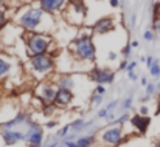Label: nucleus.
Returning a JSON list of instances; mask_svg holds the SVG:
<instances>
[{"label": "nucleus", "mask_w": 160, "mask_h": 147, "mask_svg": "<svg viewBox=\"0 0 160 147\" xmlns=\"http://www.w3.org/2000/svg\"><path fill=\"white\" fill-rule=\"evenodd\" d=\"M54 16H50L41 9V6L33 2V3H25L17 8L16 16L12 20L16 22L17 26H20L23 31H39V33H48L47 28L44 26L47 20H53Z\"/></svg>", "instance_id": "obj_1"}, {"label": "nucleus", "mask_w": 160, "mask_h": 147, "mask_svg": "<svg viewBox=\"0 0 160 147\" xmlns=\"http://www.w3.org/2000/svg\"><path fill=\"white\" fill-rule=\"evenodd\" d=\"M68 54L78 64H95L97 60V47L93 44V30L92 26H82L76 36L70 40Z\"/></svg>", "instance_id": "obj_2"}, {"label": "nucleus", "mask_w": 160, "mask_h": 147, "mask_svg": "<svg viewBox=\"0 0 160 147\" xmlns=\"http://www.w3.org/2000/svg\"><path fill=\"white\" fill-rule=\"evenodd\" d=\"M22 40H23L28 57L36 56V54L50 53L52 45H53V37L48 36L47 33H39V31H23Z\"/></svg>", "instance_id": "obj_3"}, {"label": "nucleus", "mask_w": 160, "mask_h": 147, "mask_svg": "<svg viewBox=\"0 0 160 147\" xmlns=\"http://www.w3.org/2000/svg\"><path fill=\"white\" fill-rule=\"evenodd\" d=\"M27 67L28 70L39 79H48V76L52 74L56 68V57L52 53H44V54H36V56H30L27 60Z\"/></svg>", "instance_id": "obj_4"}, {"label": "nucleus", "mask_w": 160, "mask_h": 147, "mask_svg": "<svg viewBox=\"0 0 160 147\" xmlns=\"http://www.w3.org/2000/svg\"><path fill=\"white\" fill-rule=\"evenodd\" d=\"M86 11H87V8H86L84 0H68V5L64 9L62 17L68 25L79 26V25H82V22L86 19Z\"/></svg>", "instance_id": "obj_5"}, {"label": "nucleus", "mask_w": 160, "mask_h": 147, "mask_svg": "<svg viewBox=\"0 0 160 147\" xmlns=\"http://www.w3.org/2000/svg\"><path fill=\"white\" fill-rule=\"evenodd\" d=\"M87 76L97 85H110L115 81V71L107 67H93L87 71Z\"/></svg>", "instance_id": "obj_6"}, {"label": "nucleus", "mask_w": 160, "mask_h": 147, "mask_svg": "<svg viewBox=\"0 0 160 147\" xmlns=\"http://www.w3.org/2000/svg\"><path fill=\"white\" fill-rule=\"evenodd\" d=\"M25 143L28 147H42L44 146V129L38 122H30L25 132Z\"/></svg>", "instance_id": "obj_7"}, {"label": "nucleus", "mask_w": 160, "mask_h": 147, "mask_svg": "<svg viewBox=\"0 0 160 147\" xmlns=\"http://www.w3.org/2000/svg\"><path fill=\"white\" fill-rule=\"evenodd\" d=\"M58 84L52 81V79H44L41 84H39V95L38 99L42 102V107L45 104H53L54 99H56V93H58Z\"/></svg>", "instance_id": "obj_8"}, {"label": "nucleus", "mask_w": 160, "mask_h": 147, "mask_svg": "<svg viewBox=\"0 0 160 147\" xmlns=\"http://www.w3.org/2000/svg\"><path fill=\"white\" fill-rule=\"evenodd\" d=\"M101 141L110 147H117L120 146L124 141L123 136V126H110L109 129H106L101 133Z\"/></svg>", "instance_id": "obj_9"}, {"label": "nucleus", "mask_w": 160, "mask_h": 147, "mask_svg": "<svg viewBox=\"0 0 160 147\" xmlns=\"http://www.w3.org/2000/svg\"><path fill=\"white\" fill-rule=\"evenodd\" d=\"M36 3L41 6V9L50 16L62 14L64 9L68 5V0H36Z\"/></svg>", "instance_id": "obj_10"}, {"label": "nucleus", "mask_w": 160, "mask_h": 147, "mask_svg": "<svg viewBox=\"0 0 160 147\" xmlns=\"http://www.w3.org/2000/svg\"><path fill=\"white\" fill-rule=\"evenodd\" d=\"M92 30H93V34H98V36L109 34L115 30V19L110 16H104L92 25Z\"/></svg>", "instance_id": "obj_11"}, {"label": "nucleus", "mask_w": 160, "mask_h": 147, "mask_svg": "<svg viewBox=\"0 0 160 147\" xmlns=\"http://www.w3.org/2000/svg\"><path fill=\"white\" fill-rule=\"evenodd\" d=\"M0 135L6 146H14L17 143L25 141V132H22L19 129H2Z\"/></svg>", "instance_id": "obj_12"}, {"label": "nucleus", "mask_w": 160, "mask_h": 147, "mask_svg": "<svg viewBox=\"0 0 160 147\" xmlns=\"http://www.w3.org/2000/svg\"><path fill=\"white\" fill-rule=\"evenodd\" d=\"M14 62H16V59H12V56H9L8 53L0 54V81L11 76L12 68H14Z\"/></svg>", "instance_id": "obj_13"}, {"label": "nucleus", "mask_w": 160, "mask_h": 147, "mask_svg": "<svg viewBox=\"0 0 160 147\" xmlns=\"http://www.w3.org/2000/svg\"><path fill=\"white\" fill-rule=\"evenodd\" d=\"M73 90H67V88H58L56 99H54V105L58 108H67L72 102H73Z\"/></svg>", "instance_id": "obj_14"}, {"label": "nucleus", "mask_w": 160, "mask_h": 147, "mask_svg": "<svg viewBox=\"0 0 160 147\" xmlns=\"http://www.w3.org/2000/svg\"><path fill=\"white\" fill-rule=\"evenodd\" d=\"M131 124L134 126V129H135L138 133L143 135V133H146V130H148V127H149V124H151V118L137 113V115H134V116L131 118Z\"/></svg>", "instance_id": "obj_15"}, {"label": "nucleus", "mask_w": 160, "mask_h": 147, "mask_svg": "<svg viewBox=\"0 0 160 147\" xmlns=\"http://www.w3.org/2000/svg\"><path fill=\"white\" fill-rule=\"evenodd\" d=\"M54 82L58 84L59 88H67V90H73L76 87V79L73 74L70 73H59L54 79Z\"/></svg>", "instance_id": "obj_16"}, {"label": "nucleus", "mask_w": 160, "mask_h": 147, "mask_svg": "<svg viewBox=\"0 0 160 147\" xmlns=\"http://www.w3.org/2000/svg\"><path fill=\"white\" fill-rule=\"evenodd\" d=\"M95 143H97L95 133H86V135H79L76 138V146L78 147H93Z\"/></svg>", "instance_id": "obj_17"}, {"label": "nucleus", "mask_w": 160, "mask_h": 147, "mask_svg": "<svg viewBox=\"0 0 160 147\" xmlns=\"http://www.w3.org/2000/svg\"><path fill=\"white\" fill-rule=\"evenodd\" d=\"M11 23V17H9V6L0 5V31L8 26Z\"/></svg>", "instance_id": "obj_18"}, {"label": "nucleus", "mask_w": 160, "mask_h": 147, "mask_svg": "<svg viewBox=\"0 0 160 147\" xmlns=\"http://www.w3.org/2000/svg\"><path fill=\"white\" fill-rule=\"evenodd\" d=\"M103 101H104V95H100V93H92V96L89 99V105L90 107H98V105H101L103 104Z\"/></svg>", "instance_id": "obj_19"}, {"label": "nucleus", "mask_w": 160, "mask_h": 147, "mask_svg": "<svg viewBox=\"0 0 160 147\" xmlns=\"http://www.w3.org/2000/svg\"><path fill=\"white\" fill-rule=\"evenodd\" d=\"M56 105L54 104H45L44 107H42V113H44V116H53L54 113H56Z\"/></svg>", "instance_id": "obj_20"}, {"label": "nucleus", "mask_w": 160, "mask_h": 147, "mask_svg": "<svg viewBox=\"0 0 160 147\" xmlns=\"http://www.w3.org/2000/svg\"><path fill=\"white\" fill-rule=\"evenodd\" d=\"M149 74H151L152 78H160V64H159V60H156L154 65L149 68Z\"/></svg>", "instance_id": "obj_21"}, {"label": "nucleus", "mask_w": 160, "mask_h": 147, "mask_svg": "<svg viewBox=\"0 0 160 147\" xmlns=\"http://www.w3.org/2000/svg\"><path fill=\"white\" fill-rule=\"evenodd\" d=\"M128 119H129V113H128V111H124V113H123L120 118H117V119H115V121H113L110 126H123V124H124Z\"/></svg>", "instance_id": "obj_22"}, {"label": "nucleus", "mask_w": 160, "mask_h": 147, "mask_svg": "<svg viewBox=\"0 0 160 147\" xmlns=\"http://www.w3.org/2000/svg\"><path fill=\"white\" fill-rule=\"evenodd\" d=\"M68 133H70V124H65V126H64V127H62V129L58 132L56 138H59V140H64V138H65Z\"/></svg>", "instance_id": "obj_23"}, {"label": "nucleus", "mask_w": 160, "mask_h": 147, "mask_svg": "<svg viewBox=\"0 0 160 147\" xmlns=\"http://www.w3.org/2000/svg\"><path fill=\"white\" fill-rule=\"evenodd\" d=\"M143 39H145L146 42H154V40H156V33H154L152 30H146V31L143 33Z\"/></svg>", "instance_id": "obj_24"}, {"label": "nucleus", "mask_w": 160, "mask_h": 147, "mask_svg": "<svg viewBox=\"0 0 160 147\" xmlns=\"http://www.w3.org/2000/svg\"><path fill=\"white\" fill-rule=\"evenodd\" d=\"M132 47H131V44H126L123 48H121V54L124 56V59H129L131 56H132Z\"/></svg>", "instance_id": "obj_25"}, {"label": "nucleus", "mask_w": 160, "mask_h": 147, "mask_svg": "<svg viewBox=\"0 0 160 147\" xmlns=\"http://www.w3.org/2000/svg\"><path fill=\"white\" fill-rule=\"evenodd\" d=\"M160 17V2H156L152 5V20Z\"/></svg>", "instance_id": "obj_26"}, {"label": "nucleus", "mask_w": 160, "mask_h": 147, "mask_svg": "<svg viewBox=\"0 0 160 147\" xmlns=\"http://www.w3.org/2000/svg\"><path fill=\"white\" fill-rule=\"evenodd\" d=\"M156 92H157V85L152 84V82H149V84L146 85V95H148V96H152Z\"/></svg>", "instance_id": "obj_27"}, {"label": "nucleus", "mask_w": 160, "mask_h": 147, "mask_svg": "<svg viewBox=\"0 0 160 147\" xmlns=\"http://www.w3.org/2000/svg\"><path fill=\"white\" fill-rule=\"evenodd\" d=\"M151 26H152L151 30H152L157 36H160V17H159V19H154V20H152V25H151Z\"/></svg>", "instance_id": "obj_28"}, {"label": "nucleus", "mask_w": 160, "mask_h": 147, "mask_svg": "<svg viewBox=\"0 0 160 147\" xmlns=\"http://www.w3.org/2000/svg\"><path fill=\"white\" fill-rule=\"evenodd\" d=\"M118 104H120V101H118V99H113V101H110V102L107 104L106 108L109 110V111H112V110H115V108H117V105H118Z\"/></svg>", "instance_id": "obj_29"}, {"label": "nucleus", "mask_w": 160, "mask_h": 147, "mask_svg": "<svg viewBox=\"0 0 160 147\" xmlns=\"http://www.w3.org/2000/svg\"><path fill=\"white\" fill-rule=\"evenodd\" d=\"M132 107V96H129V98H126L123 101V108L124 110H129Z\"/></svg>", "instance_id": "obj_30"}, {"label": "nucleus", "mask_w": 160, "mask_h": 147, "mask_svg": "<svg viewBox=\"0 0 160 147\" xmlns=\"http://www.w3.org/2000/svg\"><path fill=\"white\" fill-rule=\"evenodd\" d=\"M128 64H129V59H123V60H120V64H118V70H120V71L126 70V68H128Z\"/></svg>", "instance_id": "obj_31"}, {"label": "nucleus", "mask_w": 160, "mask_h": 147, "mask_svg": "<svg viewBox=\"0 0 160 147\" xmlns=\"http://www.w3.org/2000/svg\"><path fill=\"white\" fill-rule=\"evenodd\" d=\"M115 119H117V115H115L113 111H109V113H107V116H106L107 124H112V122H113Z\"/></svg>", "instance_id": "obj_32"}, {"label": "nucleus", "mask_w": 160, "mask_h": 147, "mask_svg": "<svg viewBox=\"0 0 160 147\" xmlns=\"http://www.w3.org/2000/svg\"><path fill=\"white\" fill-rule=\"evenodd\" d=\"M137 65H138V62H135V60H129V64H128V68H126V71H134V70L137 68Z\"/></svg>", "instance_id": "obj_33"}, {"label": "nucleus", "mask_w": 160, "mask_h": 147, "mask_svg": "<svg viewBox=\"0 0 160 147\" xmlns=\"http://www.w3.org/2000/svg\"><path fill=\"white\" fill-rule=\"evenodd\" d=\"M128 79H129V81H132V82L138 81V76H137L135 70H134V71H128Z\"/></svg>", "instance_id": "obj_34"}, {"label": "nucleus", "mask_w": 160, "mask_h": 147, "mask_svg": "<svg viewBox=\"0 0 160 147\" xmlns=\"http://www.w3.org/2000/svg\"><path fill=\"white\" fill-rule=\"evenodd\" d=\"M156 60H157V59H156V57H152V56H148V57H146V67H148V70L154 65V62H156Z\"/></svg>", "instance_id": "obj_35"}, {"label": "nucleus", "mask_w": 160, "mask_h": 147, "mask_svg": "<svg viewBox=\"0 0 160 147\" xmlns=\"http://www.w3.org/2000/svg\"><path fill=\"white\" fill-rule=\"evenodd\" d=\"M95 93L104 95V93H106V87H104V85H97V87H95Z\"/></svg>", "instance_id": "obj_36"}, {"label": "nucleus", "mask_w": 160, "mask_h": 147, "mask_svg": "<svg viewBox=\"0 0 160 147\" xmlns=\"http://www.w3.org/2000/svg\"><path fill=\"white\" fill-rule=\"evenodd\" d=\"M107 113H109V110H107L106 107H104V108H101V110L98 111V118H103V119H106Z\"/></svg>", "instance_id": "obj_37"}, {"label": "nucleus", "mask_w": 160, "mask_h": 147, "mask_svg": "<svg viewBox=\"0 0 160 147\" xmlns=\"http://www.w3.org/2000/svg\"><path fill=\"white\" fill-rule=\"evenodd\" d=\"M107 60H109V62H113V60H117V53H113V51H109V54H107Z\"/></svg>", "instance_id": "obj_38"}, {"label": "nucleus", "mask_w": 160, "mask_h": 147, "mask_svg": "<svg viewBox=\"0 0 160 147\" xmlns=\"http://www.w3.org/2000/svg\"><path fill=\"white\" fill-rule=\"evenodd\" d=\"M148 111H149V110H148V107H146V105L140 107V110H138V113H140V115H143V116H148Z\"/></svg>", "instance_id": "obj_39"}, {"label": "nucleus", "mask_w": 160, "mask_h": 147, "mask_svg": "<svg viewBox=\"0 0 160 147\" xmlns=\"http://www.w3.org/2000/svg\"><path fill=\"white\" fill-rule=\"evenodd\" d=\"M109 5H110L112 8H118V6L121 5V2H120V0H109Z\"/></svg>", "instance_id": "obj_40"}, {"label": "nucleus", "mask_w": 160, "mask_h": 147, "mask_svg": "<svg viewBox=\"0 0 160 147\" xmlns=\"http://www.w3.org/2000/svg\"><path fill=\"white\" fill-rule=\"evenodd\" d=\"M56 124H58L56 121H48V122L45 124V127H47V129H54V127H56Z\"/></svg>", "instance_id": "obj_41"}, {"label": "nucleus", "mask_w": 160, "mask_h": 147, "mask_svg": "<svg viewBox=\"0 0 160 147\" xmlns=\"http://www.w3.org/2000/svg\"><path fill=\"white\" fill-rule=\"evenodd\" d=\"M12 2H14V0H0V5H5V6H9V5H12Z\"/></svg>", "instance_id": "obj_42"}, {"label": "nucleus", "mask_w": 160, "mask_h": 147, "mask_svg": "<svg viewBox=\"0 0 160 147\" xmlns=\"http://www.w3.org/2000/svg\"><path fill=\"white\" fill-rule=\"evenodd\" d=\"M131 47H132V48H138V47H140V42H138V40H132V42H131Z\"/></svg>", "instance_id": "obj_43"}, {"label": "nucleus", "mask_w": 160, "mask_h": 147, "mask_svg": "<svg viewBox=\"0 0 160 147\" xmlns=\"http://www.w3.org/2000/svg\"><path fill=\"white\" fill-rule=\"evenodd\" d=\"M140 84H142L143 87H146L149 82H148V79H146V78H142V79H140Z\"/></svg>", "instance_id": "obj_44"}, {"label": "nucleus", "mask_w": 160, "mask_h": 147, "mask_svg": "<svg viewBox=\"0 0 160 147\" xmlns=\"http://www.w3.org/2000/svg\"><path fill=\"white\" fill-rule=\"evenodd\" d=\"M156 113H160V96H159V99H157V111Z\"/></svg>", "instance_id": "obj_45"}, {"label": "nucleus", "mask_w": 160, "mask_h": 147, "mask_svg": "<svg viewBox=\"0 0 160 147\" xmlns=\"http://www.w3.org/2000/svg\"><path fill=\"white\" fill-rule=\"evenodd\" d=\"M33 2H36V0H23V3H33Z\"/></svg>", "instance_id": "obj_46"}, {"label": "nucleus", "mask_w": 160, "mask_h": 147, "mask_svg": "<svg viewBox=\"0 0 160 147\" xmlns=\"http://www.w3.org/2000/svg\"><path fill=\"white\" fill-rule=\"evenodd\" d=\"M156 147H160V140H157V141H156Z\"/></svg>", "instance_id": "obj_47"}, {"label": "nucleus", "mask_w": 160, "mask_h": 147, "mask_svg": "<svg viewBox=\"0 0 160 147\" xmlns=\"http://www.w3.org/2000/svg\"><path fill=\"white\" fill-rule=\"evenodd\" d=\"M56 147H65V146H64V144H58Z\"/></svg>", "instance_id": "obj_48"}, {"label": "nucleus", "mask_w": 160, "mask_h": 147, "mask_svg": "<svg viewBox=\"0 0 160 147\" xmlns=\"http://www.w3.org/2000/svg\"><path fill=\"white\" fill-rule=\"evenodd\" d=\"M2 53H3V50H2V45H0V54H2Z\"/></svg>", "instance_id": "obj_49"}, {"label": "nucleus", "mask_w": 160, "mask_h": 147, "mask_svg": "<svg viewBox=\"0 0 160 147\" xmlns=\"http://www.w3.org/2000/svg\"><path fill=\"white\" fill-rule=\"evenodd\" d=\"M159 54H160V53H159Z\"/></svg>", "instance_id": "obj_50"}, {"label": "nucleus", "mask_w": 160, "mask_h": 147, "mask_svg": "<svg viewBox=\"0 0 160 147\" xmlns=\"http://www.w3.org/2000/svg\"><path fill=\"white\" fill-rule=\"evenodd\" d=\"M159 93H160V92H159Z\"/></svg>", "instance_id": "obj_51"}]
</instances>
